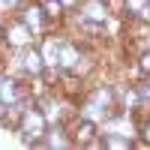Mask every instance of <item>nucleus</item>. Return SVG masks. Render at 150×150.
I'll use <instances>...</instances> for the list:
<instances>
[{
	"label": "nucleus",
	"mask_w": 150,
	"mask_h": 150,
	"mask_svg": "<svg viewBox=\"0 0 150 150\" xmlns=\"http://www.w3.org/2000/svg\"><path fill=\"white\" fill-rule=\"evenodd\" d=\"M21 132H24V138H27V141L42 138V135H45V117H42V114H36V111H24Z\"/></svg>",
	"instance_id": "nucleus-1"
},
{
	"label": "nucleus",
	"mask_w": 150,
	"mask_h": 150,
	"mask_svg": "<svg viewBox=\"0 0 150 150\" xmlns=\"http://www.w3.org/2000/svg\"><path fill=\"white\" fill-rule=\"evenodd\" d=\"M108 18V9L102 0H90V3H84V21H105Z\"/></svg>",
	"instance_id": "nucleus-2"
},
{
	"label": "nucleus",
	"mask_w": 150,
	"mask_h": 150,
	"mask_svg": "<svg viewBox=\"0 0 150 150\" xmlns=\"http://www.w3.org/2000/svg\"><path fill=\"white\" fill-rule=\"evenodd\" d=\"M45 15H48L45 9H36V6H33V9H27L24 21H27V27H30V30H42V27H45Z\"/></svg>",
	"instance_id": "nucleus-3"
},
{
	"label": "nucleus",
	"mask_w": 150,
	"mask_h": 150,
	"mask_svg": "<svg viewBox=\"0 0 150 150\" xmlns=\"http://www.w3.org/2000/svg\"><path fill=\"white\" fill-rule=\"evenodd\" d=\"M57 57H60V63H63V66H75V60H78V51H75L72 45H66V42H63V45H60V54H57Z\"/></svg>",
	"instance_id": "nucleus-4"
},
{
	"label": "nucleus",
	"mask_w": 150,
	"mask_h": 150,
	"mask_svg": "<svg viewBox=\"0 0 150 150\" xmlns=\"http://www.w3.org/2000/svg\"><path fill=\"white\" fill-rule=\"evenodd\" d=\"M24 69H27V72H42V54L39 51H27V57H24Z\"/></svg>",
	"instance_id": "nucleus-5"
},
{
	"label": "nucleus",
	"mask_w": 150,
	"mask_h": 150,
	"mask_svg": "<svg viewBox=\"0 0 150 150\" xmlns=\"http://www.w3.org/2000/svg\"><path fill=\"white\" fill-rule=\"evenodd\" d=\"M78 141H84V144L93 141V123H90V120H84L81 126H78Z\"/></svg>",
	"instance_id": "nucleus-6"
},
{
	"label": "nucleus",
	"mask_w": 150,
	"mask_h": 150,
	"mask_svg": "<svg viewBox=\"0 0 150 150\" xmlns=\"http://www.w3.org/2000/svg\"><path fill=\"white\" fill-rule=\"evenodd\" d=\"M45 12H48V15H60V12H63V0H45V6H42Z\"/></svg>",
	"instance_id": "nucleus-7"
},
{
	"label": "nucleus",
	"mask_w": 150,
	"mask_h": 150,
	"mask_svg": "<svg viewBox=\"0 0 150 150\" xmlns=\"http://www.w3.org/2000/svg\"><path fill=\"white\" fill-rule=\"evenodd\" d=\"M102 144H105V147H132V141L120 138V135H108V138H105Z\"/></svg>",
	"instance_id": "nucleus-8"
},
{
	"label": "nucleus",
	"mask_w": 150,
	"mask_h": 150,
	"mask_svg": "<svg viewBox=\"0 0 150 150\" xmlns=\"http://www.w3.org/2000/svg\"><path fill=\"white\" fill-rule=\"evenodd\" d=\"M129 15H141V9H147V0H126Z\"/></svg>",
	"instance_id": "nucleus-9"
},
{
	"label": "nucleus",
	"mask_w": 150,
	"mask_h": 150,
	"mask_svg": "<svg viewBox=\"0 0 150 150\" xmlns=\"http://www.w3.org/2000/svg\"><path fill=\"white\" fill-rule=\"evenodd\" d=\"M141 72H147V75H150V51L141 57Z\"/></svg>",
	"instance_id": "nucleus-10"
},
{
	"label": "nucleus",
	"mask_w": 150,
	"mask_h": 150,
	"mask_svg": "<svg viewBox=\"0 0 150 150\" xmlns=\"http://www.w3.org/2000/svg\"><path fill=\"white\" fill-rule=\"evenodd\" d=\"M141 93H144V96L150 99V84H141Z\"/></svg>",
	"instance_id": "nucleus-11"
},
{
	"label": "nucleus",
	"mask_w": 150,
	"mask_h": 150,
	"mask_svg": "<svg viewBox=\"0 0 150 150\" xmlns=\"http://www.w3.org/2000/svg\"><path fill=\"white\" fill-rule=\"evenodd\" d=\"M147 141H150V126H147Z\"/></svg>",
	"instance_id": "nucleus-12"
},
{
	"label": "nucleus",
	"mask_w": 150,
	"mask_h": 150,
	"mask_svg": "<svg viewBox=\"0 0 150 150\" xmlns=\"http://www.w3.org/2000/svg\"><path fill=\"white\" fill-rule=\"evenodd\" d=\"M63 3H72V0H63Z\"/></svg>",
	"instance_id": "nucleus-13"
}]
</instances>
